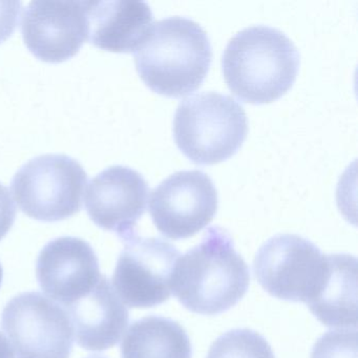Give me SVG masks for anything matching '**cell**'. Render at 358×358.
<instances>
[{
	"instance_id": "14",
	"label": "cell",
	"mask_w": 358,
	"mask_h": 358,
	"mask_svg": "<svg viewBox=\"0 0 358 358\" xmlns=\"http://www.w3.org/2000/svg\"><path fill=\"white\" fill-rule=\"evenodd\" d=\"M90 43L113 53H133L152 26L148 3L135 0L87 1Z\"/></svg>"
},
{
	"instance_id": "8",
	"label": "cell",
	"mask_w": 358,
	"mask_h": 358,
	"mask_svg": "<svg viewBox=\"0 0 358 358\" xmlns=\"http://www.w3.org/2000/svg\"><path fill=\"white\" fill-rule=\"evenodd\" d=\"M179 250L157 238L134 236L125 241L113 275L115 292L131 308H152L171 296Z\"/></svg>"
},
{
	"instance_id": "10",
	"label": "cell",
	"mask_w": 358,
	"mask_h": 358,
	"mask_svg": "<svg viewBox=\"0 0 358 358\" xmlns=\"http://www.w3.org/2000/svg\"><path fill=\"white\" fill-rule=\"evenodd\" d=\"M22 33L29 51L41 62H66L87 39V1H32L22 15Z\"/></svg>"
},
{
	"instance_id": "7",
	"label": "cell",
	"mask_w": 358,
	"mask_h": 358,
	"mask_svg": "<svg viewBox=\"0 0 358 358\" xmlns=\"http://www.w3.org/2000/svg\"><path fill=\"white\" fill-rule=\"evenodd\" d=\"M1 327L17 358H70L74 328L70 316L39 292L16 295L6 306Z\"/></svg>"
},
{
	"instance_id": "16",
	"label": "cell",
	"mask_w": 358,
	"mask_h": 358,
	"mask_svg": "<svg viewBox=\"0 0 358 358\" xmlns=\"http://www.w3.org/2000/svg\"><path fill=\"white\" fill-rule=\"evenodd\" d=\"M192 347L181 324L162 316L133 322L122 343V358H192Z\"/></svg>"
},
{
	"instance_id": "17",
	"label": "cell",
	"mask_w": 358,
	"mask_h": 358,
	"mask_svg": "<svg viewBox=\"0 0 358 358\" xmlns=\"http://www.w3.org/2000/svg\"><path fill=\"white\" fill-rule=\"evenodd\" d=\"M206 358H275V356L261 334L249 329H236L217 338Z\"/></svg>"
},
{
	"instance_id": "22",
	"label": "cell",
	"mask_w": 358,
	"mask_h": 358,
	"mask_svg": "<svg viewBox=\"0 0 358 358\" xmlns=\"http://www.w3.org/2000/svg\"><path fill=\"white\" fill-rule=\"evenodd\" d=\"M3 266H1V264H0V287H1V282H3Z\"/></svg>"
},
{
	"instance_id": "20",
	"label": "cell",
	"mask_w": 358,
	"mask_h": 358,
	"mask_svg": "<svg viewBox=\"0 0 358 358\" xmlns=\"http://www.w3.org/2000/svg\"><path fill=\"white\" fill-rule=\"evenodd\" d=\"M16 219V207L8 187L0 183V241L13 227Z\"/></svg>"
},
{
	"instance_id": "11",
	"label": "cell",
	"mask_w": 358,
	"mask_h": 358,
	"mask_svg": "<svg viewBox=\"0 0 358 358\" xmlns=\"http://www.w3.org/2000/svg\"><path fill=\"white\" fill-rule=\"evenodd\" d=\"M150 186L141 173L116 165L98 173L87 186L85 209L92 221L122 241L136 236L135 227L148 206Z\"/></svg>"
},
{
	"instance_id": "3",
	"label": "cell",
	"mask_w": 358,
	"mask_h": 358,
	"mask_svg": "<svg viewBox=\"0 0 358 358\" xmlns=\"http://www.w3.org/2000/svg\"><path fill=\"white\" fill-rule=\"evenodd\" d=\"M299 62V50L282 31L255 26L230 39L222 55V71L238 99L266 104L280 99L292 87Z\"/></svg>"
},
{
	"instance_id": "13",
	"label": "cell",
	"mask_w": 358,
	"mask_h": 358,
	"mask_svg": "<svg viewBox=\"0 0 358 358\" xmlns=\"http://www.w3.org/2000/svg\"><path fill=\"white\" fill-rule=\"evenodd\" d=\"M66 309L77 343L89 351L114 347L129 324V311L106 275H101L91 292Z\"/></svg>"
},
{
	"instance_id": "23",
	"label": "cell",
	"mask_w": 358,
	"mask_h": 358,
	"mask_svg": "<svg viewBox=\"0 0 358 358\" xmlns=\"http://www.w3.org/2000/svg\"><path fill=\"white\" fill-rule=\"evenodd\" d=\"M85 358H106V357H102V356L94 355V356H89V357H85Z\"/></svg>"
},
{
	"instance_id": "2",
	"label": "cell",
	"mask_w": 358,
	"mask_h": 358,
	"mask_svg": "<svg viewBox=\"0 0 358 358\" xmlns=\"http://www.w3.org/2000/svg\"><path fill=\"white\" fill-rule=\"evenodd\" d=\"M134 57L138 74L152 91L180 98L194 93L206 78L213 48L200 24L173 16L152 24Z\"/></svg>"
},
{
	"instance_id": "19",
	"label": "cell",
	"mask_w": 358,
	"mask_h": 358,
	"mask_svg": "<svg viewBox=\"0 0 358 358\" xmlns=\"http://www.w3.org/2000/svg\"><path fill=\"white\" fill-rule=\"evenodd\" d=\"M20 1H0V43L12 36L20 22Z\"/></svg>"
},
{
	"instance_id": "5",
	"label": "cell",
	"mask_w": 358,
	"mask_h": 358,
	"mask_svg": "<svg viewBox=\"0 0 358 358\" xmlns=\"http://www.w3.org/2000/svg\"><path fill=\"white\" fill-rule=\"evenodd\" d=\"M87 175L66 155H43L29 161L12 180L14 199L22 213L41 222L73 217L83 206Z\"/></svg>"
},
{
	"instance_id": "1",
	"label": "cell",
	"mask_w": 358,
	"mask_h": 358,
	"mask_svg": "<svg viewBox=\"0 0 358 358\" xmlns=\"http://www.w3.org/2000/svg\"><path fill=\"white\" fill-rule=\"evenodd\" d=\"M248 266L228 232L208 228L200 244L179 257L171 291L189 311L217 315L234 307L248 290Z\"/></svg>"
},
{
	"instance_id": "4",
	"label": "cell",
	"mask_w": 358,
	"mask_h": 358,
	"mask_svg": "<svg viewBox=\"0 0 358 358\" xmlns=\"http://www.w3.org/2000/svg\"><path fill=\"white\" fill-rule=\"evenodd\" d=\"M247 133L244 108L225 94H194L180 102L176 110V144L196 164L213 165L227 160L240 150Z\"/></svg>"
},
{
	"instance_id": "12",
	"label": "cell",
	"mask_w": 358,
	"mask_h": 358,
	"mask_svg": "<svg viewBox=\"0 0 358 358\" xmlns=\"http://www.w3.org/2000/svg\"><path fill=\"white\" fill-rule=\"evenodd\" d=\"M36 278L45 294L69 307L95 288L101 278L99 261L87 241L62 236L41 251Z\"/></svg>"
},
{
	"instance_id": "9",
	"label": "cell",
	"mask_w": 358,
	"mask_h": 358,
	"mask_svg": "<svg viewBox=\"0 0 358 358\" xmlns=\"http://www.w3.org/2000/svg\"><path fill=\"white\" fill-rule=\"evenodd\" d=\"M219 196L213 180L201 171H177L154 190L150 213L157 229L171 240H184L213 221Z\"/></svg>"
},
{
	"instance_id": "21",
	"label": "cell",
	"mask_w": 358,
	"mask_h": 358,
	"mask_svg": "<svg viewBox=\"0 0 358 358\" xmlns=\"http://www.w3.org/2000/svg\"><path fill=\"white\" fill-rule=\"evenodd\" d=\"M0 358H15L11 345L1 332H0Z\"/></svg>"
},
{
	"instance_id": "6",
	"label": "cell",
	"mask_w": 358,
	"mask_h": 358,
	"mask_svg": "<svg viewBox=\"0 0 358 358\" xmlns=\"http://www.w3.org/2000/svg\"><path fill=\"white\" fill-rule=\"evenodd\" d=\"M253 270L259 284L272 296L308 303L328 274V255L307 238L278 234L259 249Z\"/></svg>"
},
{
	"instance_id": "15",
	"label": "cell",
	"mask_w": 358,
	"mask_h": 358,
	"mask_svg": "<svg viewBox=\"0 0 358 358\" xmlns=\"http://www.w3.org/2000/svg\"><path fill=\"white\" fill-rule=\"evenodd\" d=\"M328 259L324 284L307 306L324 326L356 329L357 261L349 255H330Z\"/></svg>"
},
{
	"instance_id": "18",
	"label": "cell",
	"mask_w": 358,
	"mask_h": 358,
	"mask_svg": "<svg viewBox=\"0 0 358 358\" xmlns=\"http://www.w3.org/2000/svg\"><path fill=\"white\" fill-rule=\"evenodd\" d=\"M311 358H357L356 329L329 331L316 341Z\"/></svg>"
}]
</instances>
